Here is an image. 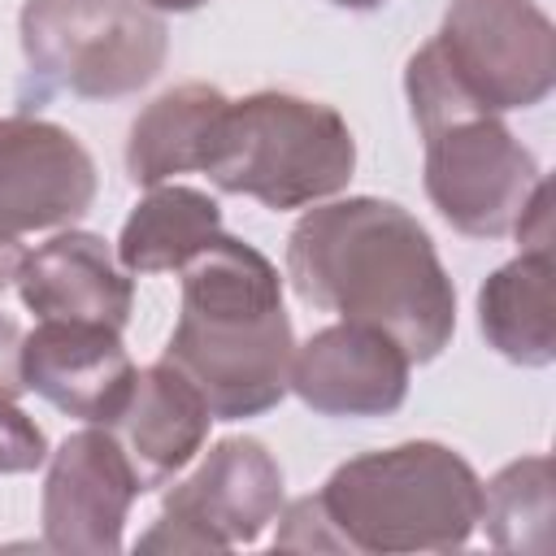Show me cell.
<instances>
[{
  "mask_svg": "<svg viewBox=\"0 0 556 556\" xmlns=\"http://www.w3.org/2000/svg\"><path fill=\"white\" fill-rule=\"evenodd\" d=\"M287 282L300 304L391 334L413 365L456 334V287L430 230L395 200L313 204L287 235Z\"/></svg>",
  "mask_w": 556,
  "mask_h": 556,
  "instance_id": "cell-1",
  "label": "cell"
},
{
  "mask_svg": "<svg viewBox=\"0 0 556 556\" xmlns=\"http://www.w3.org/2000/svg\"><path fill=\"white\" fill-rule=\"evenodd\" d=\"M182 308L161 352L208 404L213 421H243L278 408L291 391V317L278 265L217 235L182 269Z\"/></svg>",
  "mask_w": 556,
  "mask_h": 556,
  "instance_id": "cell-2",
  "label": "cell"
},
{
  "mask_svg": "<svg viewBox=\"0 0 556 556\" xmlns=\"http://www.w3.org/2000/svg\"><path fill=\"white\" fill-rule=\"evenodd\" d=\"M404 96L426 148L421 182L434 213L469 239L513 235L543 182L534 152L460 87L434 39L408 56Z\"/></svg>",
  "mask_w": 556,
  "mask_h": 556,
  "instance_id": "cell-3",
  "label": "cell"
},
{
  "mask_svg": "<svg viewBox=\"0 0 556 556\" xmlns=\"http://www.w3.org/2000/svg\"><path fill=\"white\" fill-rule=\"evenodd\" d=\"M317 504L343 552H456L478 530L482 478L456 447L408 439L343 460Z\"/></svg>",
  "mask_w": 556,
  "mask_h": 556,
  "instance_id": "cell-4",
  "label": "cell"
},
{
  "mask_svg": "<svg viewBox=\"0 0 556 556\" xmlns=\"http://www.w3.org/2000/svg\"><path fill=\"white\" fill-rule=\"evenodd\" d=\"M352 169L356 139L334 104L295 91H252L226 104L200 174L226 195L287 213L339 195Z\"/></svg>",
  "mask_w": 556,
  "mask_h": 556,
  "instance_id": "cell-5",
  "label": "cell"
},
{
  "mask_svg": "<svg viewBox=\"0 0 556 556\" xmlns=\"http://www.w3.org/2000/svg\"><path fill=\"white\" fill-rule=\"evenodd\" d=\"M35 96L122 100L148 87L169 52V30L143 0H26L17 17Z\"/></svg>",
  "mask_w": 556,
  "mask_h": 556,
  "instance_id": "cell-6",
  "label": "cell"
},
{
  "mask_svg": "<svg viewBox=\"0 0 556 556\" xmlns=\"http://www.w3.org/2000/svg\"><path fill=\"white\" fill-rule=\"evenodd\" d=\"M282 465L252 434L217 439L200 465L161 500L139 552H230L256 543L282 513Z\"/></svg>",
  "mask_w": 556,
  "mask_h": 556,
  "instance_id": "cell-7",
  "label": "cell"
},
{
  "mask_svg": "<svg viewBox=\"0 0 556 556\" xmlns=\"http://www.w3.org/2000/svg\"><path fill=\"white\" fill-rule=\"evenodd\" d=\"M434 43L491 113L534 109L556 87V26L534 0H447Z\"/></svg>",
  "mask_w": 556,
  "mask_h": 556,
  "instance_id": "cell-8",
  "label": "cell"
},
{
  "mask_svg": "<svg viewBox=\"0 0 556 556\" xmlns=\"http://www.w3.org/2000/svg\"><path fill=\"white\" fill-rule=\"evenodd\" d=\"M143 495L109 426H87L48 452L39 521L43 547L61 556H117L130 504Z\"/></svg>",
  "mask_w": 556,
  "mask_h": 556,
  "instance_id": "cell-9",
  "label": "cell"
},
{
  "mask_svg": "<svg viewBox=\"0 0 556 556\" xmlns=\"http://www.w3.org/2000/svg\"><path fill=\"white\" fill-rule=\"evenodd\" d=\"M96 161L65 126L9 113L0 117V230H61L96 200Z\"/></svg>",
  "mask_w": 556,
  "mask_h": 556,
  "instance_id": "cell-10",
  "label": "cell"
},
{
  "mask_svg": "<svg viewBox=\"0 0 556 556\" xmlns=\"http://www.w3.org/2000/svg\"><path fill=\"white\" fill-rule=\"evenodd\" d=\"M413 361L361 321H334L295 343L291 391L321 417H391L408 400Z\"/></svg>",
  "mask_w": 556,
  "mask_h": 556,
  "instance_id": "cell-11",
  "label": "cell"
},
{
  "mask_svg": "<svg viewBox=\"0 0 556 556\" xmlns=\"http://www.w3.org/2000/svg\"><path fill=\"white\" fill-rule=\"evenodd\" d=\"M135 374L139 369L122 343V330L113 326L43 317L30 334H22L26 391L87 426H109L122 413Z\"/></svg>",
  "mask_w": 556,
  "mask_h": 556,
  "instance_id": "cell-12",
  "label": "cell"
},
{
  "mask_svg": "<svg viewBox=\"0 0 556 556\" xmlns=\"http://www.w3.org/2000/svg\"><path fill=\"white\" fill-rule=\"evenodd\" d=\"M13 287L39 321L61 317L122 330L135 308V274L117 265V252L104 243V235L74 226L26 252Z\"/></svg>",
  "mask_w": 556,
  "mask_h": 556,
  "instance_id": "cell-13",
  "label": "cell"
},
{
  "mask_svg": "<svg viewBox=\"0 0 556 556\" xmlns=\"http://www.w3.org/2000/svg\"><path fill=\"white\" fill-rule=\"evenodd\" d=\"M208 426H213V413L204 395L169 361L139 369L122 413L109 421L143 495L165 486L174 473H182L204 452Z\"/></svg>",
  "mask_w": 556,
  "mask_h": 556,
  "instance_id": "cell-14",
  "label": "cell"
},
{
  "mask_svg": "<svg viewBox=\"0 0 556 556\" xmlns=\"http://www.w3.org/2000/svg\"><path fill=\"white\" fill-rule=\"evenodd\" d=\"M552 248H521L508 265L478 287L482 339L521 369H547L556 361V300H552Z\"/></svg>",
  "mask_w": 556,
  "mask_h": 556,
  "instance_id": "cell-15",
  "label": "cell"
},
{
  "mask_svg": "<svg viewBox=\"0 0 556 556\" xmlns=\"http://www.w3.org/2000/svg\"><path fill=\"white\" fill-rule=\"evenodd\" d=\"M230 96L213 83H178L161 91L126 135V178L135 187H161L178 174H195L208 161Z\"/></svg>",
  "mask_w": 556,
  "mask_h": 556,
  "instance_id": "cell-16",
  "label": "cell"
},
{
  "mask_svg": "<svg viewBox=\"0 0 556 556\" xmlns=\"http://www.w3.org/2000/svg\"><path fill=\"white\" fill-rule=\"evenodd\" d=\"M222 235V204L182 182L148 187V195L130 208L117 235V265L126 274H169L182 269L195 252H204Z\"/></svg>",
  "mask_w": 556,
  "mask_h": 556,
  "instance_id": "cell-17",
  "label": "cell"
},
{
  "mask_svg": "<svg viewBox=\"0 0 556 556\" xmlns=\"http://www.w3.org/2000/svg\"><path fill=\"white\" fill-rule=\"evenodd\" d=\"M556 521V478L543 452L504 465L491 482H482V517L486 539L500 552H552Z\"/></svg>",
  "mask_w": 556,
  "mask_h": 556,
  "instance_id": "cell-18",
  "label": "cell"
},
{
  "mask_svg": "<svg viewBox=\"0 0 556 556\" xmlns=\"http://www.w3.org/2000/svg\"><path fill=\"white\" fill-rule=\"evenodd\" d=\"M39 465H48V434L17 408V395L0 391V473H35Z\"/></svg>",
  "mask_w": 556,
  "mask_h": 556,
  "instance_id": "cell-19",
  "label": "cell"
},
{
  "mask_svg": "<svg viewBox=\"0 0 556 556\" xmlns=\"http://www.w3.org/2000/svg\"><path fill=\"white\" fill-rule=\"evenodd\" d=\"M278 539L274 547H300V552H343V539L334 534V526L326 521L317 495H304L295 504H282L278 513Z\"/></svg>",
  "mask_w": 556,
  "mask_h": 556,
  "instance_id": "cell-20",
  "label": "cell"
},
{
  "mask_svg": "<svg viewBox=\"0 0 556 556\" xmlns=\"http://www.w3.org/2000/svg\"><path fill=\"white\" fill-rule=\"evenodd\" d=\"M0 391L4 395H22V326L13 317L0 313Z\"/></svg>",
  "mask_w": 556,
  "mask_h": 556,
  "instance_id": "cell-21",
  "label": "cell"
},
{
  "mask_svg": "<svg viewBox=\"0 0 556 556\" xmlns=\"http://www.w3.org/2000/svg\"><path fill=\"white\" fill-rule=\"evenodd\" d=\"M22 261H26V248L17 243V235H9V230H0V295L17 282V269H22Z\"/></svg>",
  "mask_w": 556,
  "mask_h": 556,
  "instance_id": "cell-22",
  "label": "cell"
},
{
  "mask_svg": "<svg viewBox=\"0 0 556 556\" xmlns=\"http://www.w3.org/2000/svg\"><path fill=\"white\" fill-rule=\"evenodd\" d=\"M148 9H156V13H191V9H200L204 0H143Z\"/></svg>",
  "mask_w": 556,
  "mask_h": 556,
  "instance_id": "cell-23",
  "label": "cell"
},
{
  "mask_svg": "<svg viewBox=\"0 0 556 556\" xmlns=\"http://www.w3.org/2000/svg\"><path fill=\"white\" fill-rule=\"evenodd\" d=\"M330 4H339V9H356V13H369V9H382L387 0H330Z\"/></svg>",
  "mask_w": 556,
  "mask_h": 556,
  "instance_id": "cell-24",
  "label": "cell"
}]
</instances>
